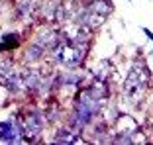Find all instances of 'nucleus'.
Returning a JSON list of instances; mask_svg holds the SVG:
<instances>
[{
  "label": "nucleus",
  "mask_w": 153,
  "mask_h": 145,
  "mask_svg": "<svg viewBox=\"0 0 153 145\" xmlns=\"http://www.w3.org/2000/svg\"><path fill=\"white\" fill-rule=\"evenodd\" d=\"M0 141L4 143H16L20 141V129L12 122H2L0 124Z\"/></svg>",
  "instance_id": "39448f33"
},
{
  "label": "nucleus",
  "mask_w": 153,
  "mask_h": 145,
  "mask_svg": "<svg viewBox=\"0 0 153 145\" xmlns=\"http://www.w3.org/2000/svg\"><path fill=\"white\" fill-rule=\"evenodd\" d=\"M147 81H149V72L145 71V67L141 63H135L134 67H131L128 78H126V84H124L126 96L134 102V104H140V100L143 98Z\"/></svg>",
  "instance_id": "f257e3e1"
},
{
  "label": "nucleus",
  "mask_w": 153,
  "mask_h": 145,
  "mask_svg": "<svg viewBox=\"0 0 153 145\" xmlns=\"http://www.w3.org/2000/svg\"><path fill=\"white\" fill-rule=\"evenodd\" d=\"M22 127H24V133H26V137H37L39 135V132H41V127H43V120H41V114L39 112H30L24 118V124H22Z\"/></svg>",
  "instance_id": "20e7f679"
},
{
  "label": "nucleus",
  "mask_w": 153,
  "mask_h": 145,
  "mask_svg": "<svg viewBox=\"0 0 153 145\" xmlns=\"http://www.w3.org/2000/svg\"><path fill=\"white\" fill-rule=\"evenodd\" d=\"M135 129H137V124L134 122V118H130V116H120L116 122V133H118V143H130L131 141V135L135 133Z\"/></svg>",
  "instance_id": "7ed1b4c3"
},
{
  "label": "nucleus",
  "mask_w": 153,
  "mask_h": 145,
  "mask_svg": "<svg viewBox=\"0 0 153 145\" xmlns=\"http://www.w3.org/2000/svg\"><path fill=\"white\" fill-rule=\"evenodd\" d=\"M51 55L55 61L67 65V67H76L85 59V49L81 51L79 43H71V41H59L55 47H51Z\"/></svg>",
  "instance_id": "f03ea898"
},
{
  "label": "nucleus",
  "mask_w": 153,
  "mask_h": 145,
  "mask_svg": "<svg viewBox=\"0 0 153 145\" xmlns=\"http://www.w3.org/2000/svg\"><path fill=\"white\" fill-rule=\"evenodd\" d=\"M43 51H45V47L41 45L39 41L33 43V45H30V47H27V51H26V61H37L41 55H43Z\"/></svg>",
  "instance_id": "6e6552de"
},
{
  "label": "nucleus",
  "mask_w": 153,
  "mask_h": 145,
  "mask_svg": "<svg viewBox=\"0 0 153 145\" xmlns=\"http://www.w3.org/2000/svg\"><path fill=\"white\" fill-rule=\"evenodd\" d=\"M79 135H81V132L79 129H75L73 126H65L61 127V132L55 135V143H76L79 141Z\"/></svg>",
  "instance_id": "423d86ee"
},
{
  "label": "nucleus",
  "mask_w": 153,
  "mask_h": 145,
  "mask_svg": "<svg viewBox=\"0 0 153 145\" xmlns=\"http://www.w3.org/2000/svg\"><path fill=\"white\" fill-rule=\"evenodd\" d=\"M2 41L8 43L6 47H16V45H18V36H14V33H6V36H2Z\"/></svg>",
  "instance_id": "1a4fd4ad"
},
{
  "label": "nucleus",
  "mask_w": 153,
  "mask_h": 145,
  "mask_svg": "<svg viewBox=\"0 0 153 145\" xmlns=\"http://www.w3.org/2000/svg\"><path fill=\"white\" fill-rule=\"evenodd\" d=\"M88 10H92V12H96V14H102V16H108L110 10H112V4H110L108 0H94Z\"/></svg>",
  "instance_id": "0eeeda50"
}]
</instances>
